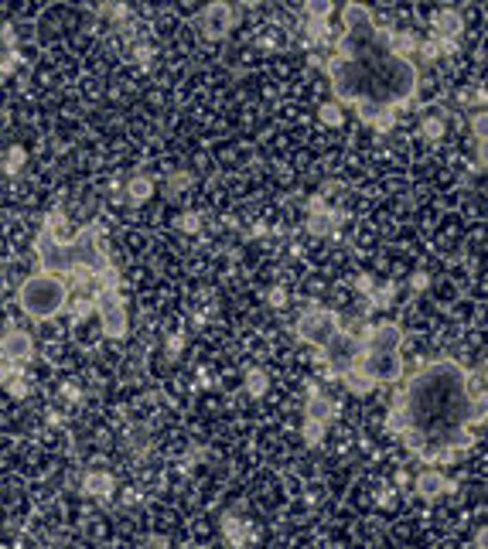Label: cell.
I'll list each match as a JSON object with an SVG mask.
<instances>
[{
	"mask_svg": "<svg viewBox=\"0 0 488 549\" xmlns=\"http://www.w3.org/2000/svg\"><path fill=\"white\" fill-rule=\"evenodd\" d=\"M304 413L311 416V420H321V423H328L331 420V413H335V403L318 389V385H307V403H304Z\"/></svg>",
	"mask_w": 488,
	"mask_h": 549,
	"instance_id": "4fadbf2b",
	"label": "cell"
},
{
	"mask_svg": "<svg viewBox=\"0 0 488 549\" xmlns=\"http://www.w3.org/2000/svg\"><path fill=\"white\" fill-rule=\"evenodd\" d=\"M417 45H420V38H417L413 31H396V34H390V48L399 55V58L417 55Z\"/></svg>",
	"mask_w": 488,
	"mask_h": 549,
	"instance_id": "ac0fdd59",
	"label": "cell"
},
{
	"mask_svg": "<svg viewBox=\"0 0 488 549\" xmlns=\"http://www.w3.org/2000/svg\"><path fill=\"white\" fill-rule=\"evenodd\" d=\"M31 352H34V341H31L27 331H7V335L0 338V355L10 359L14 366H24V362L31 359Z\"/></svg>",
	"mask_w": 488,
	"mask_h": 549,
	"instance_id": "30bf717a",
	"label": "cell"
},
{
	"mask_svg": "<svg viewBox=\"0 0 488 549\" xmlns=\"http://www.w3.org/2000/svg\"><path fill=\"white\" fill-rule=\"evenodd\" d=\"M151 55H154V52H151V48H147V45H140V48H137V52H133V58H137V62H140V65H147V62H151Z\"/></svg>",
	"mask_w": 488,
	"mask_h": 549,
	"instance_id": "74e56055",
	"label": "cell"
},
{
	"mask_svg": "<svg viewBox=\"0 0 488 549\" xmlns=\"http://www.w3.org/2000/svg\"><path fill=\"white\" fill-rule=\"evenodd\" d=\"M338 379H342V382H345V385H348V389L355 392V396H366V392H373V389H376V382H373V379H369V375H366L362 368H355V366L345 368V372H342Z\"/></svg>",
	"mask_w": 488,
	"mask_h": 549,
	"instance_id": "e0dca14e",
	"label": "cell"
},
{
	"mask_svg": "<svg viewBox=\"0 0 488 549\" xmlns=\"http://www.w3.org/2000/svg\"><path fill=\"white\" fill-rule=\"evenodd\" d=\"M99 236H102L99 222L86 225L69 243H62L48 225H41L38 243H34L38 260H41V273H86V280L96 283V290H120V270L109 263L106 249L99 246Z\"/></svg>",
	"mask_w": 488,
	"mask_h": 549,
	"instance_id": "3957f363",
	"label": "cell"
},
{
	"mask_svg": "<svg viewBox=\"0 0 488 549\" xmlns=\"http://www.w3.org/2000/svg\"><path fill=\"white\" fill-rule=\"evenodd\" d=\"M475 546L485 549V529H478V533H475Z\"/></svg>",
	"mask_w": 488,
	"mask_h": 549,
	"instance_id": "60d3db41",
	"label": "cell"
},
{
	"mask_svg": "<svg viewBox=\"0 0 488 549\" xmlns=\"http://www.w3.org/2000/svg\"><path fill=\"white\" fill-rule=\"evenodd\" d=\"M324 434H328V423H321V420H311V416H307V420L300 423V437H304L311 447H318V444L324 440Z\"/></svg>",
	"mask_w": 488,
	"mask_h": 549,
	"instance_id": "ffe728a7",
	"label": "cell"
},
{
	"mask_svg": "<svg viewBox=\"0 0 488 549\" xmlns=\"http://www.w3.org/2000/svg\"><path fill=\"white\" fill-rule=\"evenodd\" d=\"M24 161H27V150H24V147H10V150H7V161H3V171H7V175H17V171L24 168Z\"/></svg>",
	"mask_w": 488,
	"mask_h": 549,
	"instance_id": "484cf974",
	"label": "cell"
},
{
	"mask_svg": "<svg viewBox=\"0 0 488 549\" xmlns=\"http://www.w3.org/2000/svg\"><path fill=\"white\" fill-rule=\"evenodd\" d=\"M465 31V17L454 10V7H441L434 14V38H451L458 41V34Z\"/></svg>",
	"mask_w": 488,
	"mask_h": 549,
	"instance_id": "8fae6325",
	"label": "cell"
},
{
	"mask_svg": "<svg viewBox=\"0 0 488 549\" xmlns=\"http://www.w3.org/2000/svg\"><path fill=\"white\" fill-rule=\"evenodd\" d=\"M185 188H192V171H171L168 181H164V194H168V198H178Z\"/></svg>",
	"mask_w": 488,
	"mask_h": 549,
	"instance_id": "44dd1931",
	"label": "cell"
},
{
	"mask_svg": "<svg viewBox=\"0 0 488 549\" xmlns=\"http://www.w3.org/2000/svg\"><path fill=\"white\" fill-rule=\"evenodd\" d=\"M232 17L236 14H232L229 3H205L201 14H198V27L205 31V38L219 41V38H225L232 31Z\"/></svg>",
	"mask_w": 488,
	"mask_h": 549,
	"instance_id": "ba28073f",
	"label": "cell"
},
{
	"mask_svg": "<svg viewBox=\"0 0 488 549\" xmlns=\"http://www.w3.org/2000/svg\"><path fill=\"white\" fill-rule=\"evenodd\" d=\"M93 304H96V314H99V321H102V331H106L109 338H123L126 328H130L123 293H120V290H96V293H93Z\"/></svg>",
	"mask_w": 488,
	"mask_h": 549,
	"instance_id": "52a82bcc",
	"label": "cell"
},
{
	"mask_svg": "<svg viewBox=\"0 0 488 549\" xmlns=\"http://www.w3.org/2000/svg\"><path fill=\"white\" fill-rule=\"evenodd\" d=\"M444 130H447L444 113H441V109H427V113H423V120H420V133H423V140H441V137H444Z\"/></svg>",
	"mask_w": 488,
	"mask_h": 549,
	"instance_id": "2e32d148",
	"label": "cell"
},
{
	"mask_svg": "<svg viewBox=\"0 0 488 549\" xmlns=\"http://www.w3.org/2000/svg\"><path fill=\"white\" fill-rule=\"evenodd\" d=\"M342 106L338 102H328V106H321V123H328V126H342Z\"/></svg>",
	"mask_w": 488,
	"mask_h": 549,
	"instance_id": "83f0119b",
	"label": "cell"
},
{
	"mask_svg": "<svg viewBox=\"0 0 488 549\" xmlns=\"http://www.w3.org/2000/svg\"><path fill=\"white\" fill-rule=\"evenodd\" d=\"M373 287H376V280H373V276H355V290H359L362 297H369V293H373Z\"/></svg>",
	"mask_w": 488,
	"mask_h": 549,
	"instance_id": "d590c367",
	"label": "cell"
},
{
	"mask_svg": "<svg viewBox=\"0 0 488 549\" xmlns=\"http://www.w3.org/2000/svg\"><path fill=\"white\" fill-rule=\"evenodd\" d=\"M369 126L379 130V133H390L392 126H396V109H379V113H373V116H369Z\"/></svg>",
	"mask_w": 488,
	"mask_h": 549,
	"instance_id": "d4e9b609",
	"label": "cell"
},
{
	"mask_svg": "<svg viewBox=\"0 0 488 549\" xmlns=\"http://www.w3.org/2000/svg\"><path fill=\"white\" fill-rule=\"evenodd\" d=\"M267 300H270L274 307H287V290H284V287H270Z\"/></svg>",
	"mask_w": 488,
	"mask_h": 549,
	"instance_id": "836d02e7",
	"label": "cell"
},
{
	"mask_svg": "<svg viewBox=\"0 0 488 549\" xmlns=\"http://www.w3.org/2000/svg\"><path fill=\"white\" fill-rule=\"evenodd\" d=\"M444 491H454V484L437 471V467H427V471H420L417 474V495H423V498H437V495H444Z\"/></svg>",
	"mask_w": 488,
	"mask_h": 549,
	"instance_id": "7c38bea8",
	"label": "cell"
},
{
	"mask_svg": "<svg viewBox=\"0 0 488 549\" xmlns=\"http://www.w3.org/2000/svg\"><path fill=\"white\" fill-rule=\"evenodd\" d=\"M399 341H403V331H399L392 321L366 324L362 335H359V359H355V368H362L376 385H379V382H396V379L403 375Z\"/></svg>",
	"mask_w": 488,
	"mask_h": 549,
	"instance_id": "277c9868",
	"label": "cell"
},
{
	"mask_svg": "<svg viewBox=\"0 0 488 549\" xmlns=\"http://www.w3.org/2000/svg\"><path fill=\"white\" fill-rule=\"evenodd\" d=\"M82 488H86V495H93V498H109V495H113V474H109V471H89V474L82 478Z\"/></svg>",
	"mask_w": 488,
	"mask_h": 549,
	"instance_id": "9a60e30c",
	"label": "cell"
},
{
	"mask_svg": "<svg viewBox=\"0 0 488 549\" xmlns=\"http://www.w3.org/2000/svg\"><path fill=\"white\" fill-rule=\"evenodd\" d=\"M427 287H430V276H427V273H413V276H410V290H413V293H423Z\"/></svg>",
	"mask_w": 488,
	"mask_h": 549,
	"instance_id": "e575fe53",
	"label": "cell"
},
{
	"mask_svg": "<svg viewBox=\"0 0 488 549\" xmlns=\"http://www.w3.org/2000/svg\"><path fill=\"white\" fill-rule=\"evenodd\" d=\"M147 549H168V543H164L161 536H151V539H147Z\"/></svg>",
	"mask_w": 488,
	"mask_h": 549,
	"instance_id": "f35d334b",
	"label": "cell"
},
{
	"mask_svg": "<svg viewBox=\"0 0 488 549\" xmlns=\"http://www.w3.org/2000/svg\"><path fill=\"white\" fill-rule=\"evenodd\" d=\"M164 348H168V355H181V348H185V335H171Z\"/></svg>",
	"mask_w": 488,
	"mask_h": 549,
	"instance_id": "8d00e7d4",
	"label": "cell"
},
{
	"mask_svg": "<svg viewBox=\"0 0 488 549\" xmlns=\"http://www.w3.org/2000/svg\"><path fill=\"white\" fill-rule=\"evenodd\" d=\"M307 41H311V45L328 41V21H324V17H307Z\"/></svg>",
	"mask_w": 488,
	"mask_h": 549,
	"instance_id": "cb8c5ba5",
	"label": "cell"
},
{
	"mask_svg": "<svg viewBox=\"0 0 488 549\" xmlns=\"http://www.w3.org/2000/svg\"><path fill=\"white\" fill-rule=\"evenodd\" d=\"M17 304L24 307L27 317L48 321L69 307V283L55 273H34L27 276L17 290Z\"/></svg>",
	"mask_w": 488,
	"mask_h": 549,
	"instance_id": "5b68a950",
	"label": "cell"
},
{
	"mask_svg": "<svg viewBox=\"0 0 488 549\" xmlns=\"http://www.w3.org/2000/svg\"><path fill=\"white\" fill-rule=\"evenodd\" d=\"M99 14L113 17V21H123V17H130V7L126 3H109V7H99Z\"/></svg>",
	"mask_w": 488,
	"mask_h": 549,
	"instance_id": "4dcf8cb0",
	"label": "cell"
},
{
	"mask_svg": "<svg viewBox=\"0 0 488 549\" xmlns=\"http://www.w3.org/2000/svg\"><path fill=\"white\" fill-rule=\"evenodd\" d=\"M475 106H485V89H475Z\"/></svg>",
	"mask_w": 488,
	"mask_h": 549,
	"instance_id": "7bdbcfd3",
	"label": "cell"
},
{
	"mask_svg": "<svg viewBox=\"0 0 488 549\" xmlns=\"http://www.w3.org/2000/svg\"><path fill=\"white\" fill-rule=\"evenodd\" d=\"M417 55L423 58V62H437L441 58V48H437V38L430 34V38H423L420 45H417Z\"/></svg>",
	"mask_w": 488,
	"mask_h": 549,
	"instance_id": "4316f807",
	"label": "cell"
},
{
	"mask_svg": "<svg viewBox=\"0 0 488 549\" xmlns=\"http://www.w3.org/2000/svg\"><path fill=\"white\" fill-rule=\"evenodd\" d=\"M7 392H10L14 399H24V396H27V379H24V375H10V379H7Z\"/></svg>",
	"mask_w": 488,
	"mask_h": 549,
	"instance_id": "f1b7e54d",
	"label": "cell"
},
{
	"mask_svg": "<svg viewBox=\"0 0 488 549\" xmlns=\"http://www.w3.org/2000/svg\"><path fill=\"white\" fill-rule=\"evenodd\" d=\"M342 222V212L338 208H328V201L321 194H314L307 201V232L311 236H328L335 232V225Z\"/></svg>",
	"mask_w": 488,
	"mask_h": 549,
	"instance_id": "9c48e42d",
	"label": "cell"
},
{
	"mask_svg": "<svg viewBox=\"0 0 488 549\" xmlns=\"http://www.w3.org/2000/svg\"><path fill=\"white\" fill-rule=\"evenodd\" d=\"M345 31L335 58H328V79L342 102L359 106L369 123L373 113L396 109L417 92V65L390 48V34L376 27L369 7L345 3Z\"/></svg>",
	"mask_w": 488,
	"mask_h": 549,
	"instance_id": "7a4b0ae2",
	"label": "cell"
},
{
	"mask_svg": "<svg viewBox=\"0 0 488 549\" xmlns=\"http://www.w3.org/2000/svg\"><path fill=\"white\" fill-rule=\"evenodd\" d=\"M178 229H181V232H198V229H201V215H198V212H185V215L178 219Z\"/></svg>",
	"mask_w": 488,
	"mask_h": 549,
	"instance_id": "f546056e",
	"label": "cell"
},
{
	"mask_svg": "<svg viewBox=\"0 0 488 549\" xmlns=\"http://www.w3.org/2000/svg\"><path fill=\"white\" fill-rule=\"evenodd\" d=\"M222 536L232 549H246V539H249V522L239 519V515H225L222 519Z\"/></svg>",
	"mask_w": 488,
	"mask_h": 549,
	"instance_id": "5bb4252c",
	"label": "cell"
},
{
	"mask_svg": "<svg viewBox=\"0 0 488 549\" xmlns=\"http://www.w3.org/2000/svg\"><path fill=\"white\" fill-rule=\"evenodd\" d=\"M297 335H300V341H307V345H314L318 352H324L328 345H331V338L342 331V317L335 314V311H328V307H307L300 317H297Z\"/></svg>",
	"mask_w": 488,
	"mask_h": 549,
	"instance_id": "8992f818",
	"label": "cell"
},
{
	"mask_svg": "<svg viewBox=\"0 0 488 549\" xmlns=\"http://www.w3.org/2000/svg\"><path fill=\"white\" fill-rule=\"evenodd\" d=\"M267 389H270V375H267V368H249V372H246V392H249L253 399H260Z\"/></svg>",
	"mask_w": 488,
	"mask_h": 549,
	"instance_id": "d6986e66",
	"label": "cell"
},
{
	"mask_svg": "<svg viewBox=\"0 0 488 549\" xmlns=\"http://www.w3.org/2000/svg\"><path fill=\"white\" fill-rule=\"evenodd\" d=\"M62 392H65V396H69V399H79V396H82V392H79V389H76V385H65V389H62Z\"/></svg>",
	"mask_w": 488,
	"mask_h": 549,
	"instance_id": "ab89813d",
	"label": "cell"
},
{
	"mask_svg": "<svg viewBox=\"0 0 488 549\" xmlns=\"http://www.w3.org/2000/svg\"><path fill=\"white\" fill-rule=\"evenodd\" d=\"M151 191H154V181H151L147 175H137L133 181L126 184V194H130V201H147V198H151Z\"/></svg>",
	"mask_w": 488,
	"mask_h": 549,
	"instance_id": "7402d4cb",
	"label": "cell"
},
{
	"mask_svg": "<svg viewBox=\"0 0 488 549\" xmlns=\"http://www.w3.org/2000/svg\"><path fill=\"white\" fill-rule=\"evenodd\" d=\"M485 399L468 392V372L454 362H437L413 375L392 399L390 430L403 434L406 444L430 467L454 460L468 447V423L482 427Z\"/></svg>",
	"mask_w": 488,
	"mask_h": 549,
	"instance_id": "6da1fadb",
	"label": "cell"
},
{
	"mask_svg": "<svg viewBox=\"0 0 488 549\" xmlns=\"http://www.w3.org/2000/svg\"><path fill=\"white\" fill-rule=\"evenodd\" d=\"M304 14H307V17H324V21H328V17H331V3L314 0V3H307V7H304Z\"/></svg>",
	"mask_w": 488,
	"mask_h": 549,
	"instance_id": "1f68e13d",
	"label": "cell"
},
{
	"mask_svg": "<svg viewBox=\"0 0 488 549\" xmlns=\"http://www.w3.org/2000/svg\"><path fill=\"white\" fill-rule=\"evenodd\" d=\"M7 379H10V366H3V362H0V385H3Z\"/></svg>",
	"mask_w": 488,
	"mask_h": 549,
	"instance_id": "b9f144b4",
	"label": "cell"
},
{
	"mask_svg": "<svg viewBox=\"0 0 488 549\" xmlns=\"http://www.w3.org/2000/svg\"><path fill=\"white\" fill-rule=\"evenodd\" d=\"M17 62H21V55H17V52H7V55H0V76H14Z\"/></svg>",
	"mask_w": 488,
	"mask_h": 549,
	"instance_id": "d6a6232c",
	"label": "cell"
},
{
	"mask_svg": "<svg viewBox=\"0 0 488 549\" xmlns=\"http://www.w3.org/2000/svg\"><path fill=\"white\" fill-rule=\"evenodd\" d=\"M369 307H390L396 300V283H383V287H373V293L366 297Z\"/></svg>",
	"mask_w": 488,
	"mask_h": 549,
	"instance_id": "603a6c76",
	"label": "cell"
}]
</instances>
